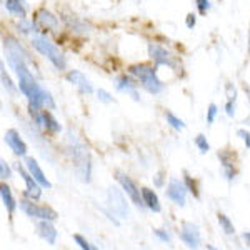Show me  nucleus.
<instances>
[{"mask_svg":"<svg viewBox=\"0 0 250 250\" xmlns=\"http://www.w3.org/2000/svg\"><path fill=\"white\" fill-rule=\"evenodd\" d=\"M3 140L5 144L10 147V150L14 152L15 155H20V157H25L27 155V144L23 142V139L20 137V134L15 128H9L3 135Z\"/></svg>","mask_w":250,"mask_h":250,"instance_id":"f8f14e48","label":"nucleus"},{"mask_svg":"<svg viewBox=\"0 0 250 250\" xmlns=\"http://www.w3.org/2000/svg\"><path fill=\"white\" fill-rule=\"evenodd\" d=\"M217 220H219V225H220L222 230H224V233H227V235H233V233H235V227H233L232 220L229 219L227 215L219 213V215H217Z\"/></svg>","mask_w":250,"mask_h":250,"instance_id":"4be33fe9","label":"nucleus"},{"mask_svg":"<svg viewBox=\"0 0 250 250\" xmlns=\"http://www.w3.org/2000/svg\"><path fill=\"white\" fill-rule=\"evenodd\" d=\"M195 23H197L195 15H193V14H188V15H187V19H185V25H187L188 29H193V27H195Z\"/></svg>","mask_w":250,"mask_h":250,"instance_id":"e433bc0d","label":"nucleus"},{"mask_svg":"<svg viewBox=\"0 0 250 250\" xmlns=\"http://www.w3.org/2000/svg\"><path fill=\"white\" fill-rule=\"evenodd\" d=\"M130 74L142 83V87L148 94H160L164 90L165 85L164 82L157 77V72L148 65H132L130 67Z\"/></svg>","mask_w":250,"mask_h":250,"instance_id":"7ed1b4c3","label":"nucleus"},{"mask_svg":"<svg viewBox=\"0 0 250 250\" xmlns=\"http://www.w3.org/2000/svg\"><path fill=\"white\" fill-rule=\"evenodd\" d=\"M217 112H219V108H217L215 104H210V105H208V110H207V124L212 125L213 122H215Z\"/></svg>","mask_w":250,"mask_h":250,"instance_id":"c756f323","label":"nucleus"},{"mask_svg":"<svg viewBox=\"0 0 250 250\" xmlns=\"http://www.w3.org/2000/svg\"><path fill=\"white\" fill-rule=\"evenodd\" d=\"M195 2H197V9H199L202 15L207 14L208 9H210V0H195Z\"/></svg>","mask_w":250,"mask_h":250,"instance_id":"2f4dec72","label":"nucleus"},{"mask_svg":"<svg viewBox=\"0 0 250 250\" xmlns=\"http://www.w3.org/2000/svg\"><path fill=\"white\" fill-rule=\"evenodd\" d=\"M23 165H25V168L30 172V175L34 177V179L37 180L40 185H42V188H47V190H50L52 184L48 182V179L45 177V173H43V170L40 168L39 162L34 159V157H25V162H23Z\"/></svg>","mask_w":250,"mask_h":250,"instance_id":"ddd939ff","label":"nucleus"},{"mask_svg":"<svg viewBox=\"0 0 250 250\" xmlns=\"http://www.w3.org/2000/svg\"><path fill=\"white\" fill-rule=\"evenodd\" d=\"M154 235H155L159 240L165 242V244H168V242H170V235H168V232H167V230H162V229H155V230H154Z\"/></svg>","mask_w":250,"mask_h":250,"instance_id":"473e14b6","label":"nucleus"},{"mask_svg":"<svg viewBox=\"0 0 250 250\" xmlns=\"http://www.w3.org/2000/svg\"><path fill=\"white\" fill-rule=\"evenodd\" d=\"M67 80L72 83V85H75V87L79 88L80 94L90 95L92 92H94V87H92V83L88 82V79L80 70H70L67 74Z\"/></svg>","mask_w":250,"mask_h":250,"instance_id":"4468645a","label":"nucleus"},{"mask_svg":"<svg viewBox=\"0 0 250 250\" xmlns=\"http://www.w3.org/2000/svg\"><path fill=\"white\" fill-rule=\"evenodd\" d=\"M225 114L229 117L235 115V100H227V104H225Z\"/></svg>","mask_w":250,"mask_h":250,"instance_id":"c9c22d12","label":"nucleus"},{"mask_svg":"<svg viewBox=\"0 0 250 250\" xmlns=\"http://www.w3.org/2000/svg\"><path fill=\"white\" fill-rule=\"evenodd\" d=\"M185 185H187V188H188V192L193 193L195 197H199V190H197V187H195V184H192V179L188 175H185Z\"/></svg>","mask_w":250,"mask_h":250,"instance_id":"f704fd0d","label":"nucleus"},{"mask_svg":"<svg viewBox=\"0 0 250 250\" xmlns=\"http://www.w3.org/2000/svg\"><path fill=\"white\" fill-rule=\"evenodd\" d=\"M180 240H182L188 249H197L200 245V242H202L199 227H197L195 224H190V222H184L182 230H180Z\"/></svg>","mask_w":250,"mask_h":250,"instance_id":"9b49d317","label":"nucleus"},{"mask_svg":"<svg viewBox=\"0 0 250 250\" xmlns=\"http://www.w3.org/2000/svg\"><path fill=\"white\" fill-rule=\"evenodd\" d=\"M148 55H150V59L154 60L157 65H167L170 68L177 67V62H175V59H173V55L170 52H167V48L157 45V43H148Z\"/></svg>","mask_w":250,"mask_h":250,"instance_id":"1a4fd4ad","label":"nucleus"},{"mask_svg":"<svg viewBox=\"0 0 250 250\" xmlns=\"http://www.w3.org/2000/svg\"><path fill=\"white\" fill-rule=\"evenodd\" d=\"M20 208L30 219H39V220H52L55 222L59 217V213L54 210L52 207H47V205H39L35 200L30 199H23L20 200Z\"/></svg>","mask_w":250,"mask_h":250,"instance_id":"20e7f679","label":"nucleus"},{"mask_svg":"<svg viewBox=\"0 0 250 250\" xmlns=\"http://www.w3.org/2000/svg\"><path fill=\"white\" fill-rule=\"evenodd\" d=\"M244 240H245V244L250 245V232H245L244 233Z\"/></svg>","mask_w":250,"mask_h":250,"instance_id":"4c0bfd02","label":"nucleus"},{"mask_svg":"<svg viewBox=\"0 0 250 250\" xmlns=\"http://www.w3.org/2000/svg\"><path fill=\"white\" fill-rule=\"evenodd\" d=\"M17 29H19V32H22L23 35H30V34H34V32H37L34 22H30V20H27V19H20L19 20Z\"/></svg>","mask_w":250,"mask_h":250,"instance_id":"5701e85b","label":"nucleus"},{"mask_svg":"<svg viewBox=\"0 0 250 250\" xmlns=\"http://www.w3.org/2000/svg\"><path fill=\"white\" fill-rule=\"evenodd\" d=\"M43 130H47L48 134H59V132L62 130L57 119L48 110H43Z\"/></svg>","mask_w":250,"mask_h":250,"instance_id":"412c9836","label":"nucleus"},{"mask_svg":"<svg viewBox=\"0 0 250 250\" xmlns=\"http://www.w3.org/2000/svg\"><path fill=\"white\" fill-rule=\"evenodd\" d=\"M142 197H144V204L145 207L148 208V210L159 213L160 210H162V205H160V200H159V195L152 190V188H147L144 187L142 188Z\"/></svg>","mask_w":250,"mask_h":250,"instance_id":"dca6fc26","label":"nucleus"},{"mask_svg":"<svg viewBox=\"0 0 250 250\" xmlns=\"http://www.w3.org/2000/svg\"><path fill=\"white\" fill-rule=\"evenodd\" d=\"M67 152L70 155L72 165H74V172L77 173V177L82 182L88 184L92 179V160H90V152H88L87 145L75 137L72 132H68L67 137Z\"/></svg>","mask_w":250,"mask_h":250,"instance_id":"f257e3e1","label":"nucleus"},{"mask_svg":"<svg viewBox=\"0 0 250 250\" xmlns=\"http://www.w3.org/2000/svg\"><path fill=\"white\" fill-rule=\"evenodd\" d=\"M167 193L168 200H172L175 205H179V207H185V204H187V193H188V188L185 182L179 179H170V182L167 185Z\"/></svg>","mask_w":250,"mask_h":250,"instance_id":"6e6552de","label":"nucleus"},{"mask_svg":"<svg viewBox=\"0 0 250 250\" xmlns=\"http://www.w3.org/2000/svg\"><path fill=\"white\" fill-rule=\"evenodd\" d=\"M237 135H239L240 139L244 140L245 147L250 148V132H249V130H245V128H239V130H237Z\"/></svg>","mask_w":250,"mask_h":250,"instance_id":"72a5a7b5","label":"nucleus"},{"mask_svg":"<svg viewBox=\"0 0 250 250\" xmlns=\"http://www.w3.org/2000/svg\"><path fill=\"white\" fill-rule=\"evenodd\" d=\"M0 195H2V204H3V207H5L10 213H14L15 207H17V202H15L14 195H12L10 187H9V185H7L5 182H3V184H2V187H0Z\"/></svg>","mask_w":250,"mask_h":250,"instance_id":"aec40b11","label":"nucleus"},{"mask_svg":"<svg viewBox=\"0 0 250 250\" xmlns=\"http://www.w3.org/2000/svg\"><path fill=\"white\" fill-rule=\"evenodd\" d=\"M74 240L77 242L79 247H80V249H83V250H94V249H95L94 245H92L90 242H88V240L85 239V237L80 235V233H75V235H74Z\"/></svg>","mask_w":250,"mask_h":250,"instance_id":"bb28decb","label":"nucleus"},{"mask_svg":"<svg viewBox=\"0 0 250 250\" xmlns=\"http://www.w3.org/2000/svg\"><path fill=\"white\" fill-rule=\"evenodd\" d=\"M19 172L22 175L23 182H25V197L30 200H39L40 195H42V185H40L34 177L30 175V172L25 168V165H19Z\"/></svg>","mask_w":250,"mask_h":250,"instance_id":"9d476101","label":"nucleus"},{"mask_svg":"<svg viewBox=\"0 0 250 250\" xmlns=\"http://www.w3.org/2000/svg\"><path fill=\"white\" fill-rule=\"evenodd\" d=\"M219 159H220L222 167H224L225 177H227L229 182H232V180L235 179V173H237L235 167H233V162H232V154H230V152L222 150V152H219Z\"/></svg>","mask_w":250,"mask_h":250,"instance_id":"f3484780","label":"nucleus"},{"mask_svg":"<svg viewBox=\"0 0 250 250\" xmlns=\"http://www.w3.org/2000/svg\"><path fill=\"white\" fill-rule=\"evenodd\" d=\"M195 145L200 150V154H207V152L210 150V144L207 142V137L202 135V134L195 137Z\"/></svg>","mask_w":250,"mask_h":250,"instance_id":"393cba45","label":"nucleus"},{"mask_svg":"<svg viewBox=\"0 0 250 250\" xmlns=\"http://www.w3.org/2000/svg\"><path fill=\"white\" fill-rule=\"evenodd\" d=\"M32 47H34L40 55H43L57 70H65V67H67L65 57H63L62 52L55 47V43H52L45 35H37V37L32 39Z\"/></svg>","mask_w":250,"mask_h":250,"instance_id":"f03ea898","label":"nucleus"},{"mask_svg":"<svg viewBox=\"0 0 250 250\" xmlns=\"http://www.w3.org/2000/svg\"><path fill=\"white\" fill-rule=\"evenodd\" d=\"M97 95H99V100H100V102H105V104H112V102H114V97L108 94V92L104 90V88L97 90Z\"/></svg>","mask_w":250,"mask_h":250,"instance_id":"7c9ffc66","label":"nucleus"},{"mask_svg":"<svg viewBox=\"0 0 250 250\" xmlns=\"http://www.w3.org/2000/svg\"><path fill=\"white\" fill-rule=\"evenodd\" d=\"M34 22L35 29L39 34H45V32H57L60 29V20L55 17L52 12H48L47 9H39L34 14Z\"/></svg>","mask_w":250,"mask_h":250,"instance_id":"39448f33","label":"nucleus"},{"mask_svg":"<svg viewBox=\"0 0 250 250\" xmlns=\"http://www.w3.org/2000/svg\"><path fill=\"white\" fill-rule=\"evenodd\" d=\"M117 88H119L120 92H124V94L130 95L132 99L135 100V102H139V100H140V97H139V92H137L135 83L132 82L130 79H127V77L119 79V80H117Z\"/></svg>","mask_w":250,"mask_h":250,"instance_id":"6ab92c4d","label":"nucleus"},{"mask_svg":"<svg viewBox=\"0 0 250 250\" xmlns=\"http://www.w3.org/2000/svg\"><path fill=\"white\" fill-rule=\"evenodd\" d=\"M67 25L70 29H74L75 32H87V25L83 22H80L79 19H65Z\"/></svg>","mask_w":250,"mask_h":250,"instance_id":"a878e982","label":"nucleus"},{"mask_svg":"<svg viewBox=\"0 0 250 250\" xmlns=\"http://www.w3.org/2000/svg\"><path fill=\"white\" fill-rule=\"evenodd\" d=\"M165 120H167V124L170 125L172 128H175V130H184L185 128V124L182 119H179L175 114H172V112H167L165 114Z\"/></svg>","mask_w":250,"mask_h":250,"instance_id":"b1692460","label":"nucleus"},{"mask_svg":"<svg viewBox=\"0 0 250 250\" xmlns=\"http://www.w3.org/2000/svg\"><path fill=\"white\" fill-rule=\"evenodd\" d=\"M0 177H2V180H9L12 177V170L5 160H0Z\"/></svg>","mask_w":250,"mask_h":250,"instance_id":"c85d7f7f","label":"nucleus"},{"mask_svg":"<svg viewBox=\"0 0 250 250\" xmlns=\"http://www.w3.org/2000/svg\"><path fill=\"white\" fill-rule=\"evenodd\" d=\"M107 200H108V205L112 208V213L120 219H128L130 212H128V205H127V200H125L124 193L119 190L117 187H110L107 192Z\"/></svg>","mask_w":250,"mask_h":250,"instance_id":"423d86ee","label":"nucleus"},{"mask_svg":"<svg viewBox=\"0 0 250 250\" xmlns=\"http://www.w3.org/2000/svg\"><path fill=\"white\" fill-rule=\"evenodd\" d=\"M37 229H39L40 237H42L47 244L54 245L55 242H57V230H55V227L52 225V220H40Z\"/></svg>","mask_w":250,"mask_h":250,"instance_id":"2eb2a0df","label":"nucleus"},{"mask_svg":"<svg viewBox=\"0 0 250 250\" xmlns=\"http://www.w3.org/2000/svg\"><path fill=\"white\" fill-rule=\"evenodd\" d=\"M2 83H3V88H7L9 92H15V85L12 83L10 77L7 75V70H5V65H2Z\"/></svg>","mask_w":250,"mask_h":250,"instance_id":"cd10ccee","label":"nucleus"},{"mask_svg":"<svg viewBox=\"0 0 250 250\" xmlns=\"http://www.w3.org/2000/svg\"><path fill=\"white\" fill-rule=\"evenodd\" d=\"M3 5H5V9L9 14L15 15V17H19V19H25L27 7H25V2H23V0H5Z\"/></svg>","mask_w":250,"mask_h":250,"instance_id":"a211bd4d","label":"nucleus"},{"mask_svg":"<svg viewBox=\"0 0 250 250\" xmlns=\"http://www.w3.org/2000/svg\"><path fill=\"white\" fill-rule=\"evenodd\" d=\"M117 182L120 184V187L124 188V192L128 195V199L134 202V205H137V207H145L144 204V197H142V188H139L135 185L134 180L130 179L128 175H125V173L122 172H117Z\"/></svg>","mask_w":250,"mask_h":250,"instance_id":"0eeeda50","label":"nucleus"}]
</instances>
